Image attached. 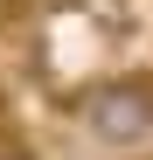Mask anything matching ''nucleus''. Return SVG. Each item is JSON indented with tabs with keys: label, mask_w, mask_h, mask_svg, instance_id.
<instances>
[{
	"label": "nucleus",
	"mask_w": 153,
	"mask_h": 160,
	"mask_svg": "<svg viewBox=\"0 0 153 160\" xmlns=\"http://www.w3.org/2000/svg\"><path fill=\"white\" fill-rule=\"evenodd\" d=\"M84 132L97 146H146L153 139V84L146 77H105V84L84 91Z\"/></svg>",
	"instance_id": "obj_1"
},
{
	"label": "nucleus",
	"mask_w": 153,
	"mask_h": 160,
	"mask_svg": "<svg viewBox=\"0 0 153 160\" xmlns=\"http://www.w3.org/2000/svg\"><path fill=\"white\" fill-rule=\"evenodd\" d=\"M0 160H35V153H21V146H14V153H0Z\"/></svg>",
	"instance_id": "obj_2"
}]
</instances>
